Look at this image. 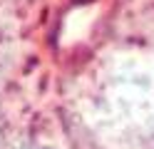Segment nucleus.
<instances>
[{
    "instance_id": "obj_1",
    "label": "nucleus",
    "mask_w": 154,
    "mask_h": 149,
    "mask_svg": "<svg viewBox=\"0 0 154 149\" xmlns=\"http://www.w3.org/2000/svg\"><path fill=\"white\" fill-rule=\"evenodd\" d=\"M25 149H45V147H25Z\"/></svg>"
}]
</instances>
